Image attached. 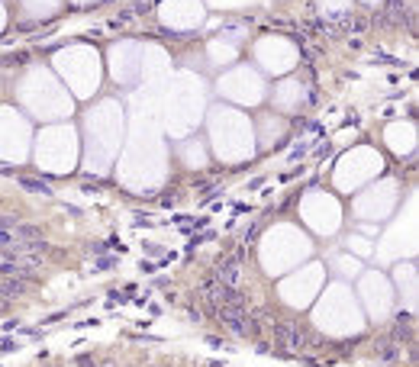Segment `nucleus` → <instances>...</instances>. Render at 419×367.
<instances>
[{"instance_id":"f257e3e1","label":"nucleus","mask_w":419,"mask_h":367,"mask_svg":"<svg viewBox=\"0 0 419 367\" xmlns=\"http://www.w3.org/2000/svg\"><path fill=\"white\" fill-rule=\"evenodd\" d=\"M217 319L223 322L229 332L236 335H249L259 329V322H255V316L249 312V303H232V306H219L217 310Z\"/></svg>"},{"instance_id":"f03ea898","label":"nucleus","mask_w":419,"mask_h":367,"mask_svg":"<svg viewBox=\"0 0 419 367\" xmlns=\"http://www.w3.org/2000/svg\"><path fill=\"white\" fill-rule=\"evenodd\" d=\"M39 264H42V255H0V278L29 280Z\"/></svg>"},{"instance_id":"7ed1b4c3","label":"nucleus","mask_w":419,"mask_h":367,"mask_svg":"<svg viewBox=\"0 0 419 367\" xmlns=\"http://www.w3.org/2000/svg\"><path fill=\"white\" fill-rule=\"evenodd\" d=\"M242 258H245V248H239L236 255L223 258V261L217 264V274H213V280L223 287H239V280H242Z\"/></svg>"},{"instance_id":"20e7f679","label":"nucleus","mask_w":419,"mask_h":367,"mask_svg":"<svg viewBox=\"0 0 419 367\" xmlns=\"http://www.w3.org/2000/svg\"><path fill=\"white\" fill-rule=\"evenodd\" d=\"M271 335H274V345L290 348V351H300V348L307 345V335L293 326V322H274Z\"/></svg>"},{"instance_id":"39448f33","label":"nucleus","mask_w":419,"mask_h":367,"mask_svg":"<svg viewBox=\"0 0 419 367\" xmlns=\"http://www.w3.org/2000/svg\"><path fill=\"white\" fill-rule=\"evenodd\" d=\"M387 20L397 23V26L403 20L413 23V0H387Z\"/></svg>"},{"instance_id":"423d86ee","label":"nucleus","mask_w":419,"mask_h":367,"mask_svg":"<svg viewBox=\"0 0 419 367\" xmlns=\"http://www.w3.org/2000/svg\"><path fill=\"white\" fill-rule=\"evenodd\" d=\"M20 187L29 190V194H42V197H49V194H52L49 184H45V180H36V177H23V180H20Z\"/></svg>"},{"instance_id":"0eeeda50","label":"nucleus","mask_w":419,"mask_h":367,"mask_svg":"<svg viewBox=\"0 0 419 367\" xmlns=\"http://www.w3.org/2000/svg\"><path fill=\"white\" fill-rule=\"evenodd\" d=\"M377 354H381V361H397L400 358V351H397V348H391L387 341H381V345H377Z\"/></svg>"},{"instance_id":"6e6552de","label":"nucleus","mask_w":419,"mask_h":367,"mask_svg":"<svg viewBox=\"0 0 419 367\" xmlns=\"http://www.w3.org/2000/svg\"><path fill=\"white\" fill-rule=\"evenodd\" d=\"M116 264V258H100L97 264H94V270H107V268H113Z\"/></svg>"}]
</instances>
